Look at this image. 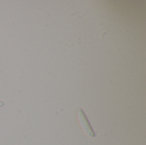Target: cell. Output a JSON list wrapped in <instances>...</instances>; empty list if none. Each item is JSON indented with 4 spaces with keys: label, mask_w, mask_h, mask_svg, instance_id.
I'll use <instances>...</instances> for the list:
<instances>
[{
    "label": "cell",
    "mask_w": 146,
    "mask_h": 145,
    "mask_svg": "<svg viewBox=\"0 0 146 145\" xmlns=\"http://www.w3.org/2000/svg\"><path fill=\"white\" fill-rule=\"evenodd\" d=\"M78 115H79V119H80V122L82 126V128L84 129V131L86 132V134L91 137V138H95V132L93 131V129L92 128V126L89 123V121L87 120V117L85 114V112L83 111L82 109H79L78 110Z\"/></svg>",
    "instance_id": "1"
},
{
    "label": "cell",
    "mask_w": 146,
    "mask_h": 145,
    "mask_svg": "<svg viewBox=\"0 0 146 145\" xmlns=\"http://www.w3.org/2000/svg\"><path fill=\"white\" fill-rule=\"evenodd\" d=\"M3 105H4V103H3V102H1V101H0V108H1V107H3Z\"/></svg>",
    "instance_id": "2"
}]
</instances>
